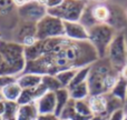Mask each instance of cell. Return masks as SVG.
<instances>
[{
  "label": "cell",
  "mask_w": 127,
  "mask_h": 120,
  "mask_svg": "<svg viewBox=\"0 0 127 120\" xmlns=\"http://www.w3.org/2000/svg\"><path fill=\"white\" fill-rule=\"evenodd\" d=\"M117 32L118 31L107 24H99L88 29V41L94 47L99 59L106 58L108 47Z\"/></svg>",
  "instance_id": "cell-4"
},
{
  "label": "cell",
  "mask_w": 127,
  "mask_h": 120,
  "mask_svg": "<svg viewBox=\"0 0 127 120\" xmlns=\"http://www.w3.org/2000/svg\"><path fill=\"white\" fill-rule=\"evenodd\" d=\"M124 120H127V115H126V117H125V119H124Z\"/></svg>",
  "instance_id": "cell-41"
},
{
  "label": "cell",
  "mask_w": 127,
  "mask_h": 120,
  "mask_svg": "<svg viewBox=\"0 0 127 120\" xmlns=\"http://www.w3.org/2000/svg\"><path fill=\"white\" fill-rule=\"evenodd\" d=\"M13 11H17V6L13 0H0V17L9 15Z\"/></svg>",
  "instance_id": "cell-26"
},
{
  "label": "cell",
  "mask_w": 127,
  "mask_h": 120,
  "mask_svg": "<svg viewBox=\"0 0 127 120\" xmlns=\"http://www.w3.org/2000/svg\"><path fill=\"white\" fill-rule=\"evenodd\" d=\"M77 69H68V70H64V71H60L58 73H56V78L58 79V81L60 82L63 88H68L71 82L72 78H74L75 73H76Z\"/></svg>",
  "instance_id": "cell-25"
},
{
  "label": "cell",
  "mask_w": 127,
  "mask_h": 120,
  "mask_svg": "<svg viewBox=\"0 0 127 120\" xmlns=\"http://www.w3.org/2000/svg\"><path fill=\"white\" fill-rule=\"evenodd\" d=\"M11 41L17 42L24 47H29L37 41L36 36V24L25 22L18 20L17 24L12 29Z\"/></svg>",
  "instance_id": "cell-9"
},
{
  "label": "cell",
  "mask_w": 127,
  "mask_h": 120,
  "mask_svg": "<svg viewBox=\"0 0 127 120\" xmlns=\"http://www.w3.org/2000/svg\"><path fill=\"white\" fill-rule=\"evenodd\" d=\"M42 76L37 73H30V72H22L17 78V83L20 86L22 90L36 88L41 85Z\"/></svg>",
  "instance_id": "cell-15"
},
{
  "label": "cell",
  "mask_w": 127,
  "mask_h": 120,
  "mask_svg": "<svg viewBox=\"0 0 127 120\" xmlns=\"http://www.w3.org/2000/svg\"><path fill=\"white\" fill-rule=\"evenodd\" d=\"M38 116H39V114L37 111L35 103L24 105V106H19L17 120H37Z\"/></svg>",
  "instance_id": "cell-18"
},
{
  "label": "cell",
  "mask_w": 127,
  "mask_h": 120,
  "mask_svg": "<svg viewBox=\"0 0 127 120\" xmlns=\"http://www.w3.org/2000/svg\"><path fill=\"white\" fill-rule=\"evenodd\" d=\"M124 110H125L127 114V96H126V100H125V106H124Z\"/></svg>",
  "instance_id": "cell-38"
},
{
  "label": "cell",
  "mask_w": 127,
  "mask_h": 120,
  "mask_svg": "<svg viewBox=\"0 0 127 120\" xmlns=\"http://www.w3.org/2000/svg\"><path fill=\"white\" fill-rule=\"evenodd\" d=\"M17 76H12V74H0V89H3L7 86L17 82Z\"/></svg>",
  "instance_id": "cell-27"
},
{
  "label": "cell",
  "mask_w": 127,
  "mask_h": 120,
  "mask_svg": "<svg viewBox=\"0 0 127 120\" xmlns=\"http://www.w3.org/2000/svg\"><path fill=\"white\" fill-rule=\"evenodd\" d=\"M56 96V116H59L60 112L63 111V109L66 107V105L68 103V101L70 100L69 91L67 88H62V89L55 91Z\"/></svg>",
  "instance_id": "cell-19"
},
{
  "label": "cell",
  "mask_w": 127,
  "mask_h": 120,
  "mask_svg": "<svg viewBox=\"0 0 127 120\" xmlns=\"http://www.w3.org/2000/svg\"><path fill=\"white\" fill-rule=\"evenodd\" d=\"M4 110H6V101L1 100V101H0V117L3 115Z\"/></svg>",
  "instance_id": "cell-33"
},
{
  "label": "cell",
  "mask_w": 127,
  "mask_h": 120,
  "mask_svg": "<svg viewBox=\"0 0 127 120\" xmlns=\"http://www.w3.org/2000/svg\"><path fill=\"white\" fill-rule=\"evenodd\" d=\"M0 120H1V118H0Z\"/></svg>",
  "instance_id": "cell-44"
},
{
  "label": "cell",
  "mask_w": 127,
  "mask_h": 120,
  "mask_svg": "<svg viewBox=\"0 0 127 120\" xmlns=\"http://www.w3.org/2000/svg\"><path fill=\"white\" fill-rule=\"evenodd\" d=\"M0 56L3 60L8 74L19 76L26 68L25 47L11 40L0 41Z\"/></svg>",
  "instance_id": "cell-3"
},
{
  "label": "cell",
  "mask_w": 127,
  "mask_h": 120,
  "mask_svg": "<svg viewBox=\"0 0 127 120\" xmlns=\"http://www.w3.org/2000/svg\"><path fill=\"white\" fill-rule=\"evenodd\" d=\"M93 2H97V3H106L108 0H90Z\"/></svg>",
  "instance_id": "cell-37"
},
{
  "label": "cell",
  "mask_w": 127,
  "mask_h": 120,
  "mask_svg": "<svg viewBox=\"0 0 127 120\" xmlns=\"http://www.w3.org/2000/svg\"><path fill=\"white\" fill-rule=\"evenodd\" d=\"M126 111L124 109H119V110H116L115 112H113L112 115L107 117L105 120H124L126 117Z\"/></svg>",
  "instance_id": "cell-28"
},
{
  "label": "cell",
  "mask_w": 127,
  "mask_h": 120,
  "mask_svg": "<svg viewBox=\"0 0 127 120\" xmlns=\"http://www.w3.org/2000/svg\"><path fill=\"white\" fill-rule=\"evenodd\" d=\"M87 101L94 116H101L103 118L105 117L107 111V94L89 96Z\"/></svg>",
  "instance_id": "cell-14"
},
{
  "label": "cell",
  "mask_w": 127,
  "mask_h": 120,
  "mask_svg": "<svg viewBox=\"0 0 127 120\" xmlns=\"http://www.w3.org/2000/svg\"><path fill=\"white\" fill-rule=\"evenodd\" d=\"M16 3V6L19 7V6H22L25 3H28V2H31V1H36V0H13Z\"/></svg>",
  "instance_id": "cell-32"
},
{
  "label": "cell",
  "mask_w": 127,
  "mask_h": 120,
  "mask_svg": "<svg viewBox=\"0 0 127 120\" xmlns=\"http://www.w3.org/2000/svg\"><path fill=\"white\" fill-rule=\"evenodd\" d=\"M75 111L78 116L83 117V118L90 119L94 115H93L92 110H90L89 103H88L87 99L86 100H76L75 101Z\"/></svg>",
  "instance_id": "cell-21"
},
{
  "label": "cell",
  "mask_w": 127,
  "mask_h": 120,
  "mask_svg": "<svg viewBox=\"0 0 127 120\" xmlns=\"http://www.w3.org/2000/svg\"><path fill=\"white\" fill-rule=\"evenodd\" d=\"M88 1L89 0H64L57 8L48 9L47 13L63 20L64 22H76L80 20Z\"/></svg>",
  "instance_id": "cell-5"
},
{
  "label": "cell",
  "mask_w": 127,
  "mask_h": 120,
  "mask_svg": "<svg viewBox=\"0 0 127 120\" xmlns=\"http://www.w3.org/2000/svg\"><path fill=\"white\" fill-rule=\"evenodd\" d=\"M126 12H127V9H126Z\"/></svg>",
  "instance_id": "cell-43"
},
{
  "label": "cell",
  "mask_w": 127,
  "mask_h": 120,
  "mask_svg": "<svg viewBox=\"0 0 127 120\" xmlns=\"http://www.w3.org/2000/svg\"><path fill=\"white\" fill-rule=\"evenodd\" d=\"M37 40H47L64 37V21L47 13L36 24Z\"/></svg>",
  "instance_id": "cell-6"
},
{
  "label": "cell",
  "mask_w": 127,
  "mask_h": 120,
  "mask_svg": "<svg viewBox=\"0 0 127 120\" xmlns=\"http://www.w3.org/2000/svg\"><path fill=\"white\" fill-rule=\"evenodd\" d=\"M119 73H121V77H123L124 79H126L127 80V65L121 70V71H119Z\"/></svg>",
  "instance_id": "cell-34"
},
{
  "label": "cell",
  "mask_w": 127,
  "mask_h": 120,
  "mask_svg": "<svg viewBox=\"0 0 127 120\" xmlns=\"http://www.w3.org/2000/svg\"><path fill=\"white\" fill-rule=\"evenodd\" d=\"M3 100V98H2V92H1V89H0V101Z\"/></svg>",
  "instance_id": "cell-39"
},
{
  "label": "cell",
  "mask_w": 127,
  "mask_h": 120,
  "mask_svg": "<svg viewBox=\"0 0 127 120\" xmlns=\"http://www.w3.org/2000/svg\"><path fill=\"white\" fill-rule=\"evenodd\" d=\"M42 53L37 60L26 62L24 72L40 76L56 74L68 69L87 67L98 60L89 41H74L66 37L40 40Z\"/></svg>",
  "instance_id": "cell-1"
},
{
  "label": "cell",
  "mask_w": 127,
  "mask_h": 120,
  "mask_svg": "<svg viewBox=\"0 0 127 120\" xmlns=\"http://www.w3.org/2000/svg\"><path fill=\"white\" fill-rule=\"evenodd\" d=\"M89 68H90V66H87V67H83V68L77 69L76 73H75L74 78H72L71 82H70V85L68 88L75 87V86L80 85V83H83V82H87L88 74H89Z\"/></svg>",
  "instance_id": "cell-23"
},
{
  "label": "cell",
  "mask_w": 127,
  "mask_h": 120,
  "mask_svg": "<svg viewBox=\"0 0 127 120\" xmlns=\"http://www.w3.org/2000/svg\"><path fill=\"white\" fill-rule=\"evenodd\" d=\"M64 37L74 41H88V30L79 21L64 22Z\"/></svg>",
  "instance_id": "cell-10"
},
{
  "label": "cell",
  "mask_w": 127,
  "mask_h": 120,
  "mask_svg": "<svg viewBox=\"0 0 127 120\" xmlns=\"http://www.w3.org/2000/svg\"><path fill=\"white\" fill-rule=\"evenodd\" d=\"M47 15V8L40 0L31 1L17 7L18 20L30 24H37Z\"/></svg>",
  "instance_id": "cell-8"
},
{
  "label": "cell",
  "mask_w": 127,
  "mask_h": 120,
  "mask_svg": "<svg viewBox=\"0 0 127 120\" xmlns=\"http://www.w3.org/2000/svg\"><path fill=\"white\" fill-rule=\"evenodd\" d=\"M88 7L90 9L92 12L93 19H94L95 24H107L109 20V8L106 3H97V2H93V1H88Z\"/></svg>",
  "instance_id": "cell-13"
},
{
  "label": "cell",
  "mask_w": 127,
  "mask_h": 120,
  "mask_svg": "<svg viewBox=\"0 0 127 120\" xmlns=\"http://www.w3.org/2000/svg\"><path fill=\"white\" fill-rule=\"evenodd\" d=\"M89 120H104V118L101 116H93Z\"/></svg>",
  "instance_id": "cell-36"
},
{
  "label": "cell",
  "mask_w": 127,
  "mask_h": 120,
  "mask_svg": "<svg viewBox=\"0 0 127 120\" xmlns=\"http://www.w3.org/2000/svg\"><path fill=\"white\" fill-rule=\"evenodd\" d=\"M46 92H48V90L45 88V86L42 85V83L36 88L25 89V90H22V92H21V95H20L19 99H18L17 103L19 106L35 103L36 101H37L41 96H44Z\"/></svg>",
  "instance_id": "cell-12"
},
{
  "label": "cell",
  "mask_w": 127,
  "mask_h": 120,
  "mask_svg": "<svg viewBox=\"0 0 127 120\" xmlns=\"http://www.w3.org/2000/svg\"><path fill=\"white\" fill-rule=\"evenodd\" d=\"M1 92L3 100L10 101V102H17L22 92V89L17 82H13L11 85L7 86V87H4L3 89H1Z\"/></svg>",
  "instance_id": "cell-17"
},
{
  "label": "cell",
  "mask_w": 127,
  "mask_h": 120,
  "mask_svg": "<svg viewBox=\"0 0 127 120\" xmlns=\"http://www.w3.org/2000/svg\"><path fill=\"white\" fill-rule=\"evenodd\" d=\"M40 1L45 4V7H46L47 10H48V9L57 8L58 6H60V4L63 3L64 0H40Z\"/></svg>",
  "instance_id": "cell-29"
},
{
  "label": "cell",
  "mask_w": 127,
  "mask_h": 120,
  "mask_svg": "<svg viewBox=\"0 0 127 120\" xmlns=\"http://www.w3.org/2000/svg\"><path fill=\"white\" fill-rule=\"evenodd\" d=\"M109 94L125 103L126 96H127V80L126 79H124L123 77L119 76L118 80L116 81V83H115V86L113 87L112 91Z\"/></svg>",
  "instance_id": "cell-20"
},
{
  "label": "cell",
  "mask_w": 127,
  "mask_h": 120,
  "mask_svg": "<svg viewBox=\"0 0 127 120\" xmlns=\"http://www.w3.org/2000/svg\"><path fill=\"white\" fill-rule=\"evenodd\" d=\"M119 76V71L114 69L106 58L96 60L90 65L87 79L90 96L109 94Z\"/></svg>",
  "instance_id": "cell-2"
},
{
  "label": "cell",
  "mask_w": 127,
  "mask_h": 120,
  "mask_svg": "<svg viewBox=\"0 0 127 120\" xmlns=\"http://www.w3.org/2000/svg\"><path fill=\"white\" fill-rule=\"evenodd\" d=\"M39 115H55L56 112V96L55 92L48 91L35 102Z\"/></svg>",
  "instance_id": "cell-11"
},
{
  "label": "cell",
  "mask_w": 127,
  "mask_h": 120,
  "mask_svg": "<svg viewBox=\"0 0 127 120\" xmlns=\"http://www.w3.org/2000/svg\"><path fill=\"white\" fill-rule=\"evenodd\" d=\"M69 91V96L70 99L72 100H86L88 99V97L90 96L89 92V88H88V83L87 82H83L80 85H77L75 87L68 88Z\"/></svg>",
  "instance_id": "cell-16"
},
{
  "label": "cell",
  "mask_w": 127,
  "mask_h": 120,
  "mask_svg": "<svg viewBox=\"0 0 127 120\" xmlns=\"http://www.w3.org/2000/svg\"><path fill=\"white\" fill-rule=\"evenodd\" d=\"M18 110H19V105L17 102L6 101V110L0 118L1 120H17Z\"/></svg>",
  "instance_id": "cell-24"
},
{
  "label": "cell",
  "mask_w": 127,
  "mask_h": 120,
  "mask_svg": "<svg viewBox=\"0 0 127 120\" xmlns=\"http://www.w3.org/2000/svg\"><path fill=\"white\" fill-rule=\"evenodd\" d=\"M2 39H3V38H2V33H1V32H0V41H1V40H2Z\"/></svg>",
  "instance_id": "cell-40"
},
{
  "label": "cell",
  "mask_w": 127,
  "mask_h": 120,
  "mask_svg": "<svg viewBox=\"0 0 127 120\" xmlns=\"http://www.w3.org/2000/svg\"><path fill=\"white\" fill-rule=\"evenodd\" d=\"M37 120H60L56 115H39Z\"/></svg>",
  "instance_id": "cell-30"
},
{
  "label": "cell",
  "mask_w": 127,
  "mask_h": 120,
  "mask_svg": "<svg viewBox=\"0 0 127 120\" xmlns=\"http://www.w3.org/2000/svg\"><path fill=\"white\" fill-rule=\"evenodd\" d=\"M41 83L45 86V88L48 91H51V92H55L63 88L55 74H45V76H42Z\"/></svg>",
  "instance_id": "cell-22"
},
{
  "label": "cell",
  "mask_w": 127,
  "mask_h": 120,
  "mask_svg": "<svg viewBox=\"0 0 127 120\" xmlns=\"http://www.w3.org/2000/svg\"><path fill=\"white\" fill-rule=\"evenodd\" d=\"M106 59L109 61L113 68L117 71H121L127 65V50L123 31L117 32V35L113 39L112 44L108 47Z\"/></svg>",
  "instance_id": "cell-7"
},
{
  "label": "cell",
  "mask_w": 127,
  "mask_h": 120,
  "mask_svg": "<svg viewBox=\"0 0 127 120\" xmlns=\"http://www.w3.org/2000/svg\"><path fill=\"white\" fill-rule=\"evenodd\" d=\"M0 74H8L6 65H4V62H3V60H2L1 56H0Z\"/></svg>",
  "instance_id": "cell-31"
},
{
  "label": "cell",
  "mask_w": 127,
  "mask_h": 120,
  "mask_svg": "<svg viewBox=\"0 0 127 120\" xmlns=\"http://www.w3.org/2000/svg\"><path fill=\"white\" fill-rule=\"evenodd\" d=\"M123 35H124V39H125V45H126V50H127V27L123 30Z\"/></svg>",
  "instance_id": "cell-35"
},
{
  "label": "cell",
  "mask_w": 127,
  "mask_h": 120,
  "mask_svg": "<svg viewBox=\"0 0 127 120\" xmlns=\"http://www.w3.org/2000/svg\"><path fill=\"white\" fill-rule=\"evenodd\" d=\"M65 120H69V119H65Z\"/></svg>",
  "instance_id": "cell-42"
}]
</instances>
